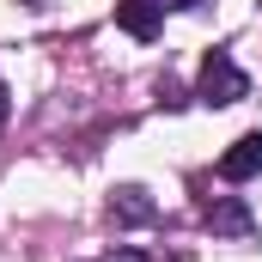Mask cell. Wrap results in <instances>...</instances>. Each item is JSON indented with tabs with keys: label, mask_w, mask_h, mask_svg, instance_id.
<instances>
[{
	"label": "cell",
	"mask_w": 262,
	"mask_h": 262,
	"mask_svg": "<svg viewBox=\"0 0 262 262\" xmlns=\"http://www.w3.org/2000/svg\"><path fill=\"white\" fill-rule=\"evenodd\" d=\"M244 92H250V79H244V67L232 61L226 49H213V55L201 61V85H195L201 104H238Z\"/></svg>",
	"instance_id": "obj_1"
},
{
	"label": "cell",
	"mask_w": 262,
	"mask_h": 262,
	"mask_svg": "<svg viewBox=\"0 0 262 262\" xmlns=\"http://www.w3.org/2000/svg\"><path fill=\"white\" fill-rule=\"evenodd\" d=\"M220 177H226V183H250V177H262V128L244 134V140H232V146L220 152Z\"/></svg>",
	"instance_id": "obj_2"
},
{
	"label": "cell",
	"mask_w": 262,
	"mask_h": 262,
	"mask_svg": "<svg viewBox=\"0 0 262 262\" xmlns=\"http://www.w3.org/2000/svg\"><path fill=\"white\" fill-rule=\"evenodd\" d=\"M116 25L128 31V37H159V25H165V0H116Z\"/></svg>",
	"instance_id": "obj_3"
},
{
	"label": "cell",
	"mask_w": 262,
	"mask_h": 262,
	"mask_svg": "<svg viewBox=\"0 0 262 262\" xmlns=\"http://www.w3.org/2000/svg\"><path fill=\"white\" fill-rule=\"evenodd\" d=\"M110 220H116V226H152V220H159V207H152V201H146V189H116V195H110Z\"/></svg>",
	"instance_id": "obj_4"
},
{
	"label": "cell",
	"mask_w": 262,
	"mask_h": 262,
	"mask_svg": "<svg viewBox=\"0 0 262 262\" xmlns=\"http://www.w3.org/2000/svg\"><path fill=\"white\" fill-rule=\"evenodd\" d=\"M207 226H213V232H226V238H244V232H250V213H244V201H220V207H207Z\"/></svg>",
	"instance_id": "obj_5"
},
{
	"label": "cell",
	"mask_w": 262,
	"mask_h": 262,
	"mask_svg": "<svg viewBox=\"0 0 262 262\" xmlns=\"http://www.w3.org/2000/svg\"><path fill=\"white\" fill-rule=\"evenodd\" d=\"M104 262H146V256H140V250H110Z\"/></svg>",
	"instance_id": "obj_6"
},
{
	"label": "cell",
	"mask_w": 262,
	"mask_h": 262,
	"mask_svg": "<svg viewBox=\"0 0 262 262\" xmlns=\"http://www.w3.org/2000/svg\"><path fill=\"white\" fill-rule=\"evenodd\" d=\"M6 110H12V104H6V92H0V122H6Z\"/></svg>",
	"instance_id": "obj_7"
}]
</instances>
